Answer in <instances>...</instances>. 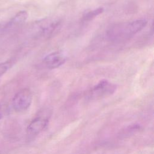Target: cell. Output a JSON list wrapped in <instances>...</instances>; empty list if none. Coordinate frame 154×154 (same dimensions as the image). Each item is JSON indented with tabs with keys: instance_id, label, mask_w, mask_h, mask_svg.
<instances>
[{
	"instance_id": "7",
	"label": "cell",
	"mask_w": 154,
	"mask_h": 154,
	"mask_svg": "<svg viewBox=\"0 0 154 154\" xmlns=\"http://www.w3.org/2000/svg\"><path fill=\"white\" fill-rule=\"evenodd\" d=\"M103 10H104L102 7H99L97 9L88 11L87 13H85L84 15L83 16L82 20L84 21H90L95 18L96 16L102 14L103 12Z\"/></svg>"
},
{
	"instance_id": "9",
	"label": "cell",
	"mask_w": 154,
	"mask_h": 154,
	"mask_svg": "<svg viewBox=\"0 0 154 154\" xmlns=\"http://www.w3.org/2000/svg\"><path fill=\"white\" fill-rule=\"evenodd\" d=\"M4 112H5V106L3 105H0V119L2 118Z\"/></svg>"
},
{
	"instance_id": "5",
	"label": "cell",
	"mask_w": 154,
	"mask_h": 154,
	"mask_svg": "<svg viewBox=\"0 0 154 154\" xmlns=\"http://www.w3.org/2000/svg\"><path fill=\"white\" fill-rule=\"evenodd\" d=\"M48 122V118L38 116L32 120L27 128V133L29 135H35L42 132L46 126Z\"/></svg>"
},
{
	"instance_id": "8",
	"label": "cell",
	"mask_w": 154,
	"mask_h": 154,
	"mask_svg": "<svg viewBox=\"0 0 154 154\" xmlns=\"http://www.w3.org/2000/svg\"><path fill=\"white\" fill-rule=\"evenodd\" d=\"M11 63L9 61H5L0 63V76L3 75L10 67Z\"/></svg>"
},
{
	"instance_id": "2",
	"label": "cell",
	"mask_w": 154,
	"mask_h": 154,
	"mask_svg": "<svg viewBox=\"0 0 154 154\" xmlns=\"http://www.w3.org/2000/svg\"><path fill=\"white\" fill-rule=\"evenodd\" d=\"M32 95L31 91L28 88H23L18 91L14 96L12 104L16 111L26 110L31 104Z\"/></svg>"
},
{
	"instance_id": "4",
	"label": "cell",
	"mask_w": 154,
	"mask_h": 154,
	"mask_svg": "<svg viewBox=\"0 0 154 154\" xmlns=\"http://www.w3.org/2000/svg\"><path fill=\"white\" fill-rule=\"evenodd\" d=\"M66 61V58L62 52L55 51L47 55L43 61L47 68L54 69L64 64Z\"/></svg>"
},
{
	"instance_id": "6",
	"label": "cell",
	"mask_w": 154,
	"mask_h": 154,
	"mask_svg": "<svg viewBox=\"0 0 154 154\" xmlns=\"http://www.w3.org/2000/svg\"><path fill=\"white\" fill-rule=\"evenodd\" d=\"M28 17V13L26 11H19L9 22V26H16L20 25L25 22Z\"/></svg>"
},
{
	"instance_id": "1",
	"label": "cell",
	"mask_w": 154,
	"mask_h": 154,
	"mask_svg": "<svg viewBox=\"0 0 154 154\" xmlns=\"http://www.w3.org/2000/svg\"><path fill=\"white\" fill-rule=\"evenodd\" d=\"M144 19H138L131 22L116 24L108 31V37L114 41H123L129 39L141 31L146 25Z\"/></svg>"
},
{
	"instance_id": "3",
	"label": "cell",
	"mask_w": 154,
	"mask_h": 154,
	"mask_svg": "<svg viewBox=\"0 0 154 154\" xmlns=\"http://www.w3.org/2000/svg\"><path fill=\"white\" fill-rule=\"evenodd\" d=\"M116 90V85L107 80L99 81L91 90L90 95L94 98H102L113 94Z\"/></svg>"
}]
</instances>
